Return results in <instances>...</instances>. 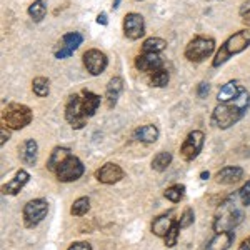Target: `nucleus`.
<instances>
[{
    "mask_svg": "<svg viewBox=\"0 0 250 250\" xmlns=\"http://www.w3.org/2000/svg\"><path fill=\"white\" fill-rule=\"evenodd\" d=\"M233 239H235V235H233L232 230L215 233L208 240V244L205 245V250H229L230 245L233 244Z\"/></svg>",
    "mask_w": 250,
    "mask_h": 250,
    "instance_id": "obj_15",
    "label": "nucleus"
},
{
    "mask_svg": "<svg viewBox=\"0 0 250 250\" xmlns=\"http://www.w3.org/2000/svg\"><path fill=\"white\" fill-rule=\"evenodd\" d=\"M67 250H92V247L87 242H75V244H72Z\"/></svg>",
    "mask_w": 250,
    "mask_h": 250,
    "instance_id": "obj_37",
    "label": "nucleus"
},
{
    "mask_svg": "<svg viewBox=\"0 0 250 250\" xmlns=\"http://www.w3.org/2000/svg\"><path fill=\"white\" fill-rule=\"evenodd\" d=\"M244 90L245 88L242 87L237 80H230V82H227L225 85H222L219 94H217V100H219V104L230 102V100L237 99V97H239Z\"/></svg>",
    "mask_w": 250,
    "mask_h": 250,
    "instance_id": "obj_16",
    "label": "nucleus"
},
{
    "mask_svg": "<svg viewBox=\"0 0 250 250\" xmlns=\"http://www.w3.org/2000/svg\"><path fill=\"white\" fill-rule=\"evenodd\" d=\"M124 34L130 40H139L145 34V20L137 12H130L124 17Z\"/></svg>",
    "mask_w": 250,
    "mask_h": 250,
    "instance_id": "obj_11",
    "label": "nucleus"
},
{
    "mask_svg": "<svg viewBox=\"0 0 250 250\" xmlns=\"http://www.w3.org/2000/svg\"><path fill=\"white\" fill-rule=\"evenodd\" d=\"M70 150H68L67 147H55L54 150H52L50 157H48V162H47V168L50 172H57V168L62 165L65 160L70 157Z\"/></svg>",
    "mask_w": 250,
    "mask_h": 250,
    "instance_id": "obj_23",
    "label": "nucleus"
},
{
    "mask_svg": "<svg viewBox=\"0 0 250 250\" xmlns=\"http://www.w3.org/2000/svg\"><path fill=\"white\" fill-rule=\"evenodd\" d=\"M34 115H32V110L23 104H9L5 110L2 112V120L3 125H7L12 130H22L23 127H27Z\"/></svg>",
    "mask_w": 250,
    "mask_h": 250,
    "instance_id": "obj_4",
    "label": "nucleus"
},
{
    "mask_svg": "<svg viewBox=\"0 0 250 250\" xmlns=\"http://www.w3.org/2000/svg\"><path fill=\"white\" fill-rule=\"evenodd\" d=\"M134 139L137 142H142V144H154L159 139V128L152 124L142 125V127L134 130Z\"/></svg>",
    "mask_w": 250,
    "mask_h": 250,
    "instance_id": "obj_20",
    "label": "nucleus"
},
{
    "mask_svg": "<svg viewBox=\"0 0 250 250\" xmlns=\"http://www.w3.org/2000/svg\"><path fill=\"white\" fill-rule=\"evenodd\" d=\"M7 125H2V127H0V137H2V139H0V144L2 145H5V142H9L10 140V132L7 130Z\"/></svg>",
    "mask_w": 250,
    "mask_h": 250,
    "instance_id": "obj_36",
    "label": "nucleus"
},
{
    "mask_svg": "<svg viewBox=\"0 0 250 250\" xmlns=\"http://www.w3.org/2000/svg\"><path fill=\"white\" fill-rule=\"evenodd\" d=\"M122 90H124V80L120 77H112L107 85V90H105V99H107L108 108H114L117 105V100H119Z\"/></svg>",
    "mask_w": 250,
    "mask_h": 250,
    "instance_id": "obj_18",
    "label": "nucleus"
},
{
    "mask_svg": "<svg viewBox=\"0 0 250 250\" xmlns=\"http://www.w3.org/2000/svg\"><path fill=\"white\" fill-rule=\"evenodd\" d=\"M83 37L79 34V32H70V34H65L60 40V47L55 50V57L59 60L67 59L70 55H74V52L82 45Z\"/></svg>",
    "mask_w": 250,
    "mask_h": 250,
    "instance_id": "obj_12",
    "label": "nucleus"
},
{
    "mask_svg": "<svg viewBox=\"0 0 250 250\" xmlns=\"http://www.w3.org/2000/svg\"><path fill=\"white\" fill-rule=\"evenodd\" d=\"M242 177H244V168H240V167H224L222 170L217 172L215 180H217V184L230 185V184L239 182Z\"/></svg>",
    "mask_w": 250,
    "mask_h": 250,
    "instance_id": "obj_17",
    "label": "nucleus"
},
{
    "mask_svg": "<svg viewBox=\"0 0 250 250\" xmlns=\"http://www.w3.org/2000/svg\"><path fill=\"white\" fill-rule=\"evenodd\" d=\"M32 90L37 97H47L50 94V82L45 77H35L32 82Z\"/></svg>",
    "mask_w": 250,
    "mask_h": 250,
    "instance_id": "obj_28",
    "label": "nucleus"
},
{
    "mask_svg": "<svg viewBox=\"0 0 250 250\" xmlns=\"http://www.w3.org/2000/svg\"><path fill=\"white\" fill-rule=\"evenodd\" d=\"M208 177H210V173H208V172H202V173H200V179H202V180H207Z\"/></svg>",
    "mask_w": 250,
    "mask_h": 250,
    "instance_id": "obj_41",
    "label": "nucleus"
},
{
    "mask_svg": "<svg viewBox=\"0 0 250 250\" xmlns=\"http://www.w3.org/2000/svg\"><path fill=\"white\" fill-rule=\"evenodd\" d=\"M208 90H210V85H208L207 82H200L199 85H197V97H199V99H205V97L208 95Z\"/></svg>",
    "mask_w": 250,
    "mask_h": 250,
    "instance_id": "obj_35",
    "label": "nucleus"
},
{
    "mask_svg": "<svg viewBox=\"0 0 250 250\" xmlns=\"http://www.w3.org/2000/svg\"><path fill=\"white\" fill-rule=\"evenodd\" d=\"M184 192H185L184 185H172V187H168L167 190L164 192V195H165V199H167V200L177 204V202H180V200H182Z\"/></svg>",
    "mask_w": 250,
    "mask_h": 250,
    "instance_id": "obj_31",
    "label": "nucleus"
},
{
    "mask_svg": "<svg viewBox=\"0 0 250 250\" xmlns=\"http://www.w3.org/2000/svg\"><path fill=\"white\" fill-rule=\"evenodd\" d=\"M179 232H180V227L175 222V225H173V227L170 229V232L167 233V237H165V245H167V247H175L177 239H179Z\"/></svg>",
    "mask_w": 250,
    "mask_h": 250,
    "instance_id": "obj_33",
    "label": "nucleus"
},
{
    "mask_svg": "<svg viewBox=\"0 0 250 250\" xmlns=\"http://www.w3.org/2000/svg\"><path fill=\"white\" fill-rule=\"evenodd\" d=\"M239 199L244 207H249L250 205V179L247 180V184L239 190Z\"/></svg>",
    "mask_w": 250,
    "mask_h": 250,
    "instance_id": "obj_34",
    "label": "nucleus"
},
{
    "mask_svg": "<svg viewBox=\"0 0 250 250\" xmlns=\"http://www.w3.org/2000/svg\"><path fill=\"white\" fill-rule=\"evenodd\" d=\"M83 65L90 75H100L108 65V59L99 48H90L83 54Z\"/></svg>",
    "mask_w": 250,
    "mask_h": 250,
    "instance_id": "obj_10",
    "label": "nucleus"
},
{
    "mask_svg": "<svg viewBox=\"0 0 250 250\" xmlns=\"http://www.w3.org/2000/svg\"><path fill=\"white\" fill-rule=\"evenodd\" d=\"M233 197H229L225 202L220 204V210L217 213L215 220H213V230L217 233L232 230L233 227H237L244 220V212L240 208L235 207V204L232 202Z\"/></svg>",
    "mask_w": 250,
    "mask_h": 250,
    "instance_id": "obj_3",
    "label": "nucleus"
},
{
    "mask_svg": "<svg viewBox=\"0 0 250 250\" xmlns=\"http://www.w3.org/2000/svg\"><path fill=\"white\" fill-rule=\"evenodd\" d=\"M82 107L83 114L87 117L95 115V112L100 107V95H97L90 90H82Z\"/></svg>",
    "mask_w": 250,
    "mask_h": 250,
    "instance_id": "obj_24",
    "label": "nucleus"
},
{
    "mask_svg": "<svg viewBox=\"0 0 250 250\" xmlns=\"http://www.w3.org/2000/svg\"><path fill=\"white\" fill-rule=\"evenodd\" d=\"M250 107V94L245 88L237 99L230 100V102L219 104L212 112V125L222 128H230L232 125H235L239 120L247 114Z\"/></svg>",
    "mask_w": 250,
    "mask_h": 250,
    "instance_id": "obj_1",
    "label": "nucleus"
},
{
    "mask_svg": "<svg viewBox=\"0 0 250 250\" xmlns=\"http://www.w3.org/2000/svg\"><path fill=\"white\" fill-rule=\"evenodd\" d=\"M47 212H48L47 200L34 199L30 202H27L25 207H23V224H25V227L29 229L37 227L40 222L45 219Z\"/></svg>",
    "mask_w": 250,
    "mask_h": 250,
    "instance_id": "obj_6",
    "label": "nucleus"
},
{
    "mask_svg": "<svg viewBox=\"0 0 250 250\" xmlns=\"http://www.w3.org/2000/svg\"><path fill=\"white\" fill-rule=\"evenodd\" d=\"M37 152H39V145L34 139H29L22 144L20 147V159L25 165H34L37 162Z\"/></svg>",
    "mask_w": 250,
    "mask_h": 250,
    "instance_id": "obj_22",
    "label": "nucleus"
},
{
    "mask_svg": "<svg viewBox=\"0 0 250 250\" xmlns=\"http://www.w3.org/2000/svg\"><path fill=\"white\" fill-rule=\"evenodd\" d=\"M88 208H90V200H88V197H80V199L75 200L74 205H72L70 213L75 217H82L88 212Z\"/></svg>",
    "mask_w": 250,
    "mask_h": 250,
    "instance_id": "obj_30",
    "label": "nucleus"
},
{
    "mask_svg": "<svg viewBox=\"0 0 250 250\" xmlns=\"http://www.w3.org/2000/svg\"><path fill=\"white\" fill-rule=\"evenodd\" d=\"M168 80H170V75H168L167 68H159V70H155L154 74L150 75V83L154 87H159V88L167 85Z\"/></svg>",
    "mask_w": 250,
    "mask_h": 250,
    "instance_id": "obj_29",
    "label": "nucleus"
},
{
    "mask_svg": "<svg viewBox=\"0 0 250 250\" xmlns=\"http://www.w3.org/2000/svg\"><path fill=\"white\" fill-rule=\"evenodd\" d=\"M172 164V154L170 152H159L154 160H152V168L155 172H164L167 170V167Z\"/></svg>",
    "mask_w": 250,
    "mask_h": 250,
    "instance_id": "obj_27",
    "label": "nucleus"
},
{
    "mask_svg": "<svg viewBox=\"0 0 250 250\" xmlns=\"http://www.w3.org/2000/svg\"><path fill=\"white\" fill-rule=\"evenodd\" d=\"M173 225H175V222L172 219V213H164V215L157 217L154 220V224H152V232H154L157 237H164L165 239Z\"/></svg>",
    "mask_w": 250,
    "mask_h": 250,
    "instance_id": "obj_21",
    "label": "nucleus"
},
{
    "mask_svg": "<svg viewBox=\"0 0 250 250\" xmlns=\"http://www.w3.org/2000/svg\"><path fill=\"white\" fill-rule=\"evenodd\" d=\"M97 23H100V25H107L108 23V20H107V14H99L97 15Z\"/></svg>",
    "mask_w": 250,
    "mask_h": 250,
    "instance_id": "obj_39",
    "label": "nucleus"
},
{
    "mask_svg": "<svg viewBox=\"0 0 250 250\" xmlns=\"http://www.w3.org/2000/svg\"><path fill=\"white\" fill-rule=\"evenodd\" d=\"M30 180V175L27 170H19L17 173H15L14 180L12 182H9L7 185H3V193H9V195H17V193L22 190L23 187L27 185V182Z\"/></svg>",
    "mask_w": 250,
    "mask_h": 250,
    "instance_id": "obj_19",
    "label": "nucleus"
},
{
    "mask_svg": "<svg viewBox=\"0 0 250 250\" xmlns=\"http://www.w3.org/2000/svg\"><path fill=\"white\" fill-rule=\"evenodd\" d=\"M167 48V42L160 37H150L142 43V52H150V54H160Z\"/></svg>",
    "mask_w": 250,
    "mask_h": 250,
    "instance_id": "obj_25",
    "label": "nucleus"
},
{
    "mask_svg": "<svg viewBox=\"0 0 250 250\" xmlns=\"http://www.w3.org/2000/svg\"><path fill=\"white\" fill-rule=\"evenodd\" d=\"M215 50V40L212 37H195L188 42V45L185 47V59L188 62H204L205 59H208Z\"/></svg>",
    "mask_w": 250,
    "mask_h": 250,
    "instance_id": "obj_5",
    "label": "nucleus"
},
{
    "mask_svg": "<svg viewBox=\"0 0 250 250\" xmlns=\"http://www.w3.org/2000/svg\"><path fill=\"white\" fill-rule=\"evenodd\" d=\"M65 119L67 122L72 125V128L80 130V128L85 127L88 117L83 114V107H82V97L80 95H72L68 99L67 105H65Z\"/></svg>",
    "mask_w": 250,
    "mask_h": 250,
    "instance_id": "obj_7",
    "label": "nucleus"
},
{
    "mask_svg": "<svg viewBox=\"0 0 250 250\" xmlns=\"http://www.w3.org/2000/svg\"><path fill=\"white\" fill-rule=\"evenodd\" d=\"M239 250H250V237H247L244 242L240 244V247H239Z\"/></svg>",
    "mask_w": 250,
    "mask_h": 250,
    "instance_id": "obj_40",
    "label": "nucleus"
},
{
    "mask_svg": "<svg viewBox=\"0 0 250 250\" xmlns=\"http://www.w3.org/2000/svg\"><path fill=\"white\" fill-rule=\"evenodd\" d=\"M95 175H97V180H99V182L112 185V184L120 182V180L124 179L125 173H124L122 168H120V165L108 162L105 165H102V167L97 170Z\"/></svg>",
    "mask_w": 250,
    "mask_h": 250,
    "instance_id": "obj_14",
    "label": "nucleus"
},
{
    "mask_svg": "<svg viewBox=\"0 0 250 250\" xmlns=\"http://www.w3.org/2000/svg\"><path fill=\"white\" fill-rule=\"evenodd\" d=\"M204 140H205L204 132H200V130L190 132V134L187 135V139L184 140L182 147H180V155H182V159L187 160V162L195 159V157L200 154V150H202Z\"/></svg>",
    "mask_w": 250,
    "mask_h": 250,
    "instance_id": "obj_9",
    "label": "nucleus"
},
{
    "mask_svg": "<svg viewBox=\"0 0 250 250\" xmlns=\"http://www.w3.org/2000/svg\"><path fill=\"white\" fill-rule=\"evenodd\" d=\"M249 45H250V29L235 32V34L230 35V37L220 45V50L217 52L215 59H213V62H212V67L217 68V67L224 65V63L230 57H233V55L247 50Z\"/></svg>",
    "mask_w": 250,
    "mask_h": 250,
    "instance_id": "obj_2",
    "label": "nucleus"
},
{
    "mask_svg": "<svg viewBox=\"0 0 250 250\" xmlns=\"http://www.w3.org/2000/svg\"><path fill=\"white\" fill-rule=\"evenodd\" d=\"M239 14L242 15V17H249V14H250V0L242 3V7L239 9Z\"/></svg>",
    "mask_w": 250,
    "mask_h": 250,
    "instance_id": "obj_38",
    "label": "nucleus"
},
{
    "mask_svg": "<svg viewBox=\"0 0 250 250\" xmlns=\"http://www.w3.org/2000/svg\"><path fill=\"white\" fill-rule=\"evenodd\" d=\"M120 5V0H114V5H112V9H119Z\"/></svg>",
    "mask_w": 250,
    "mask_h": 250,
    "instance_id": "obj_42",
    "label": "nucleus"
},
{
    "mask_svg": "<svg viewBox=\"0 0 250 250\" xmlns=\"http://www.w3.org/2000/svg\"><path fill=\"white\" fill-rule=\"evenodd\" d=\"M193 220H195V215H193V210L192 208H185L184 213L180 215V219H179V227L180 229H187V227H190V225L193 224Z\"/></svg>",
    "mask_w": 250,
    "mask_h": 250,
    "instance_id": "obj_32",
    "label": "nucleus"
},
{
    "mask_svg": "<svg viewBox=\"0 0 250 250\" xmlns=\"http://www.w3.org/2000/svg\"><path fill=\"white\" fill-rule=\"evenodd\" d=\"M162 57L159 54H150V52H142L135 59V67L140 72H145V74H154L155 70L162 68Z\"/></svg>",
    "mask_w": 250,
    "mask_h": 250,
    "instance_id": "obj_13",
    "label": "nucleus"
},
{
    "mask_svg": "<svg viewBox=\"0 0 250 250\" xmlns=\"http://www.w3.org/2000/svg\"><path fill=\"white\" fill-rule=\"evenodd\" d=\"M83 172H85L83 164L80 162L77 157L70 155L65 162L57 168L55 173H57V179L60 182H74V180H77L83 175Z\"/></svg>",
    "mask_w": 250,
    "mask_h": 250,
    "instance_id": "obj_8",
    "label": "nucleus"
},
{
    "mask_svg": "<svg viewBox=\"0 0 250 250\" xmlns=\"http://www.w3.org/2000/svg\"><path fill=\"white\" fill-rule=\"evenodd\" d=\"M29 15L34 22H42L47 15V5L43 0H34L29 7Z\"/></svg>",
    "mask_w": 250,
    "mask_h": 250,
    "instance_id": "obj_26",
    "label": "nucleus"
}]
</instances>
